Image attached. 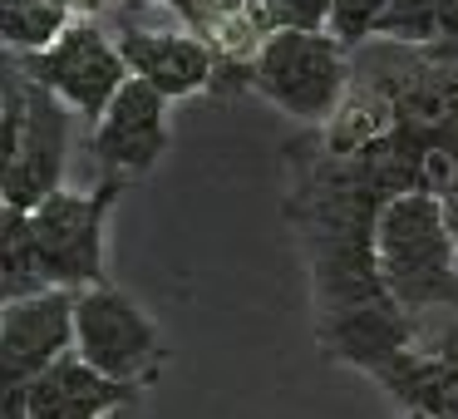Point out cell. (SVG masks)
Listing matches in <instances>:
<instances>
[{
    "label": "cell",
    "instance_id": "7",
    "mask_svg": "<svg viewBox=\"0 0 458 419\" xmlns=\"http://www.w3.org/2000/svg\"><path fill=\"white\" fill-rule=\"evenodd\" d=\"M74 306H80V291H64V286H50L40 296L0 306V395L25 389L55 360L70 355Z\"/></svg>",
    "mask_w": 458,
    "mask_h": 419
},
{
    "label": "cell",
    "instance_id": "6",
    "mask_svg": "<svg viewBox=\"0 0 458 419\" xmlns=\"http://www.w3.org/2000/svg\"><path fill=\"white\" fill-rule=\"evenodd\" d=\"M64 158H70V109L45 84L25 80V133L11 158L0 163V202L35 212L64 188Z\"/></svg>",
    "mask_w": 458,
    "mask_h": 419
},
{
    "label": "cell",
    "instance_id": "14",
    "mask_svg": "<svg viewBox=\"0 0 458 419\" xmlns=\"http://www.w3.org/2000/svg\"><path fill=\"white\" fill-rule=\"evenodd\" d=\"M438 21H444V0H389L379 40L424 55L428 45L438 40Z\"/></svg>",
    "mask_w": 458,
    "mask_h": 419
},
{
    "label": "cell",
    "instance_id": "8",
    "mask_svg": "<svg viewBox=\"0 0 458 419\" xmlns=\"http://www.w3.org/2000/svg\"><path fill=\"white\" fill-rule=\"evenodd\" d=\"M119 55L133 80L153 84L163 99H192V94L217 84L222 55L198 30H143L133 21H119Z\"/></svg>",
    "mask_w": 458,
    "mask_h": 419
},
{
    "label": "cell",
    "instance_id": "10",
    "mask_svg": "<svg viewBox=\"0 0 458 419\" xmlns=\"http://www.w3.org/2000/svg\"><path fill=\"white\" fill-rule=\"evenodd\" d=\"M133 399H139V385L99 375L80 350H70L40 380L25 385V419H109Z\"/></svg>",
    "mask_w": 458,
    "mask_h": 419
},
{
    "label": "cell",
    "instance_id": "12",
    "mask_svg": "<svg viewBox=\"0 0 458 419\" xmlns=\"http://www.w3.org/2000/svg\"><path fill=\"white\" fill-rule=\"evenodd\" d=\"M50 267H45L40 237H35L30 212L21 208H0V306L25 296H40L50 291Z\"/></svg>",
    "mask_w": 458,
    "mask_h": 419
},
{
    "label": "cell",
    "instance_id": "5",
    "mask_svg": "<svg viewBox=\"0 0 458 419\" xmlns=\"http://www.w3.org/2000/svg\"><path fill=\"white\" fill-rule=\"evenodd\" d=\"M119 198H123V178H104L94 192L60 188L30 212L55 286L64 291L104 286V232H109V212Z\"/></svg>",
    "mask_w": 458,
    "mask_h": 419
},
{
    "label": "cell",
    "instance_id": "21",
    "mask_svg": "<svg viewBox=\"0 0 458 419\" xmlns=\"http://www.w3.org/2000/svg\"><path fill=\"white\" fill-rule=\"evenodd\" d=\"M454 346H458V336H454Z\"/></svg>",
    "mask_w": 458,
    "mask_h": 419
},
{
    "label": "cell",
    "instance_id": "11",
    "mask_svg": "<svg viewBox=\"0 0 458 419\" xmlns=\"http://www.w3.org/2000/svg\"><path fill=\"white\" fill-rule=\"evenodd\" d=\"M379 385L404 405V415L428 419H458V346L434 350V355H399L394 365L379 370Z\"/></svg>",
    "mask_w": 458,
    "mask_h": 419
},
{
    "label": "cell",
    "instance_id": "3",
    "mask_svg": "<svg viewBox=\"0 0 458 419\" xmlns=\"http://www.w3.org/2000/svg\"><path fill=\"white\" fill-rule=\"evenodd\" d=\"M11 64L25 80L45 84L64 109L89 119V124H99L109 114V104L119 99V90L133 80L123 55H119V40H109L94 21H74L50 50L15 55Z\"/></svg>",
    "mask_w": 458,
    "mask_h": 419
},
{
    "label": "cell",
    "instance_id": "9",
    "mask_svg": "<svg viewBox=\"0 0 458 419\" xmlns=\"http://www.w3.org/2000/svg\"><path fill=\"white\" fill-rule=\"evenodd\" d=\"M168 104L173 99H163L153 84L129 80L119 90V99L109 104V114H104L89 133L94 163H99L109 178H119V173H148L173 143Z\"/></svg>",
    "mask_w": 458,
    "mask_h": 419
},
{
    "label": "cell",
    "instance_id": "20",
    "mask_svg": "<svg viewBox=\"0 0 458 419\" xmlns=\"http://www.w3.org/2000/svg\"><path fill=\"white\" fill-rule=\"evenodd\" d=\"M261 11H267V0H261Z\"/></svg>",
    "mask_w": 458,
    "mask_h": 419
},
{
    "label": "cell",
    "instance_id": "15",
    "mask_svg": "<svg viewBox=\"0 0 458 419\" xmlns=\"http://www.w3.org/2000/svg\"><path fill=\"white\" fill-rule=\"evenodd\" d=\"M389 0H335L330 5V35L340 40V50L355 55L369 40H379V25H385Z\"/></svg>",
    "mask_w": 458,
    "mask_h": 419
},
{
    "label": "cell",
    "instance_id": "18",
    "mask_svg": "<svg viewBox=\"0 0 458 419\" xmlns=\"http://www.w3.org/2000/svg\"><path fill=\"white\" fill-rule=\"evenodd\" d=\"M109 419H133V415H129V409H119V415H109Z\"/></svg>",
    "mask_w": 458,
    "mask_h": 419
},
{
    "label": "cell",
    "instance_id": "17",
    "mask_svg": "<svg viewBox=\"0 0 458 419\" xmlns=\"http://www.w3.org/2000/svg\"><path fill=\"white\" fill-rule=\"evenodd\" d=\"M444 218H448V237H454V252H458V198L444 202Z\"/></svg>",
    "mask_w": 458,
    "mask_h": 419
},
{
    "label": "cell",
    "instance_id": "19",
    "mask_svg": "<svg viewBox=\"0 0 458 419\" xmlns=\"http://www.w3.org/2000/svg\"><path fill=\"white\" fill-rule=\"evenodd\" d=\"M404 419H428V415H404Z\"/></svg>",
    "mask_w": 458,
    "mask_h": 419
},
{
    "label": "cell",
    "instance_id": "4",
    "mask_svg": "<svg viewBox=\"0 0 458 419\" xmlns=\"http://www.w3.org/2000/svg\"><path fill=\"white\" fill-rule=\"evenodd\" d=\"M74 350L119 385H148L163 370V336L133 296L119 286H89L74 306Z\"/></svg>",
    "mask_w": 458,
    "mask_h": 419
},
{
    "label": "cell",
    "instance_id": "16",
    "mask_svg": "<svg viewBox=\"0 0 458 419\" xmlns=\"http://www.w3.org/2000/svg\"><path fill=\"white\" fill-rule=\"evenodd\" d=\"M335 0H267V30H330Z\"/></svg>",
    "mask_w": 458,
    "mask_h": 419
},
{
    "label": "cell",
    "instance_id": "1",
    "mask_svg": "<svg viewBox=\"0 0 458 419\" xmlns=\"http://www.w3.org/2000/svg\"><path fill=\"white\" fill-rule=\"evenodd\" d=\"M375 261L389 296L419 316L434 306H458V252L448 237L444 198L404 192L379 212Z\"/></svg>",
    "mask_w": 458,
    "mask_h": 419
},
{
    "label": "cell",
    "instance_id": "13",
    "mask_svg": "<svg viewBox=\"0 0 458 419\" xmlns=\"http://www.w3.org/2000/svg\"><path fill=\"white\" fill-rule=\"evenodd\" d=\"M70 0H5L0 35L11 55H40L70 30Z\"/></svg>",
    "mask_w": 458,
    "mask_h": 419
},
{
    "label": "cell",
    "instance_id": "2",
    "mask_svg": "<svg viewBox=\"0 0 458 419\" xmlns=\"http://www.w3.org/2000/svg\"><path fill=\"white\" fill-rule=\"evenodd\" d=\"M247 64L251 90L310 129H326L350 94V55L330 30H271Z\"/></svg>",
    "mask_w": 458,
    "mask_h": 419
}]
</instances>
